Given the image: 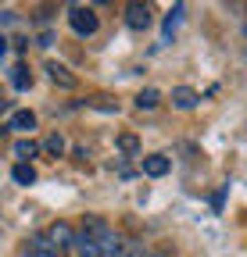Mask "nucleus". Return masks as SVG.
<instances>
[{
    "label": "nucleus",
    "instance_id": "1",
    "mask_svg": "<svg viewBox=\"0 0 247 257\" xmlns=\"http://www.w3.org/2000/svg\"><path fill=\"white\" fill-rule=\"evenodd\" d=\"M68 25H72V32L75 36H94V32L101 29V18H97V11L94 8H83V4H75V8H68Z\"/></svg>",
    "mask_w": 247,
    "mask_h": 257
},
{
    "label": "nucleus",
    "instance_id": "2",
    "mask_svg": "<svg viewBox=\"0 0 247 257\" xmlns=\"http://www.w3.org/2000/svg\"><path fill=\"white\" fill-rule=\"evenodd\" d=\"M75 229H72V225L68 221H54L50 225V229H47V239L57 246V250H75Z\"/></svg>",
    "mask_w": 247,
    "mask_h": 257
},
{
    "label": "nucleus",
    "instance_id": "3",
    "mask_svg": "<svg viewBox=\"0 0 247 257\" xmlns=\"http://www.w3.org/2000/svg\"><path fill=\"white\" fill-rule=\"evenodd\" d=\"M169 168H172V161H169L165 154H147V157H140V172H143L147 179H161V175H169Z\"/></svg>",
    "mask_w": 247,
    "mask_h": 257
},
{
    "label": "nucleus",
    "instance_id": "4",
    "mask_svg": "<svg viewBox=\"0 0 247 257\" xmlns=\"http://www.w3.org/2000/svg\"><path fill=\"white\" fill-rule=\"evenodd\" d=\"M197 104H201V93L194 86H176L172 89V107L176 111H194Z\"/></svg>",
    "mask_w": 247,
    "mask_h": 257
},
{
    "label": "nucleus",
    "instance_id": "5",
    "mask_svg": "<svg viewBox=\"0 0 247 257\" xmlns=\"http://www.w3.org/2000/svg\"><path fill=\"white\" fill-rule=\"evenodd\" d=\"M33 128H36V114L29 111V107H22V111H15V114L8 118L4 133H33Z\"/></svg>",
    "mask_w": 247,
    "mask_h": 257
},
{
    "label": "nucleus",
    "instance_id": "6",
    "mask_svg": "<svg viewBox=\"0 0 247 257\" xmlns=\"http://www.w3.org/2000/svg\"><path fill=\"white\" fill-rule=\"evenodd\" d=\"M126 25H129L133 32L147 29V25H150V8H147V4H129V8H126Z\"/></svg>",
    "mask_w": 247,
    "mask_h": 257
},
{
    "label": "nucleus",
    "instance_id": "7",
    "mask_svg": "<svg viewBox=\"0 0 247 257\" xmlns=\"http://www.w3.org/2000/svg\"><path fill=\"white\" fill-rule=\"evenodd\" d=\"M25 246H29V253H33V257H61V250H57V246L47 239V232L33 236V239H29Z\"/></svg>",
    "mask_w": 247,
    "mask_h": 257
},
{
    "label": "nucleus",
    "instance_id": "8",
    "mask_svg": "<svg viewBox=\"0 0 247 257\" xmlns=\"http://www.w3.org/2000/svg\"><path fill=\"white\" fill-rule=\"evenodd\" d=\"M40 150H43V147H40L36 140H15V147H11V154L22 161V165H33V157H36Z\"/></svg>",
    "mask_w": 247,
    "mask_h": 257
},
{
    "label": "nucleus",
    "instance_id": "9",
    "mask_svg": "<svg viewBox=\"0 0 247 257\" xmlns=\"http://www.w3.org/2000/svg\"><path fill=\"white\" fill-rule=\"evenodd\" d=\"M122 253H126V246H122V236L118 232L101 236V257H122Z\"/></svg>",
    "mask_w": 247,
    "mask_h": 257
},
{
    "label": "nucleus",
    "instance_id": "10",
    "mask_svg": "<svg viewBox=\"0 0 247 257\" xmlns=\"http://www.w3.org/2000/svg\"><path fill=\"white\" fill-rule=\"evenodd\" d=\"M11 86L18 93H25L29 86H33V72H29V64H15V68H11Z\"/></svg>",
    "mask_w": 247,
    "mask_h": 257
},
{
    "label": "nucleus",
    "instance_id": "11",
    "mask_svg": "<svg viewBox=\"0 0 247 257\" xmlns=\"http://www.w3.org/2000/svg\"><path fill=\"white\" fill-rule=\"evenodd\" d=\"M11 179H15L18 186H33V182H36V168H33V165H22V161H18V165L11 168Z\"/></svg>",
    "mask_w": 247,
    "mask_h": 257
},
{
    "label": "nucleus",
    "instance_id": "12",
    "mask_svg": "<svg viewBox=\"0 0 247 257\" xmlns=\"http://www.w3.org/2000/svg\"><path fill=\"white\" fill-rule=\"evenodd\" d=\"M158 104H161V93H158V89H140V93H136V107H140V111H154Z\"/></svg>",
    "mask_w": 247,
    "mask_h": 257
},
{
    "label": "nucleus",
    "instance_id": "13",
    "mask_svg": "<svg viewBox=\"0 0 247 257\" xmlns=\"http://www.w3.org/2000/svg\"><path fill=\"white\" fill-rule=\"evenodd\" d=\"M43 150H47L50 157H61V154H65V150H68V140H65V136H61V133H50V136L43 140Z\"/></svg>",
    "mask_w": 247,
    "mask_h": 257
},
{
    "label": "nucleus",
    "instance_id": "14",
    "mask_svg": "<svg viewBox=\"0 0 247 257\" xmlns=\"http://www.w3.org/2000/svg\"><path fill=\"white\" fill-rule=\"evenodd\" d=\"M183 11H187V8H183V4H176V8L165 15V43L176 36V29H179V22H183Z\"/></svg>",
    "mask_w": 247,
    "mask_h": 257
},
{
    "label": "nucleus",
    "instance_id": "15",
    "mask_svg": "<svg viewBox=\"0 0 247 257\" xmlns=\"http://www.w3.org/2000/svg\"><path fill=\"white\" fill-rule=\"evenodd\" d=\"M47 72H50V79H54V82H61L65 89H72V86H75V79L68 75V68H61V64H54V61L47 64Z\"/></svg>",
    "mask_w": 247,
    "mask_h": 257
},
{
    "label": "nucleus",
    "instance_id": "16",
    "mask_svg": "<svg viewBox=\"0 0 247 257\" xmlns=\"http://www.w3.org/2000/svg\"><path fill=\"white\" fill-rule=\"evenodd\" d=\"M118 150H126V154H136V150H140V140H136L133 133H126V136H118Z\"/></svg>",
    "mask_w": 247,
    "mask_h": 257
},
{
    "label": "nucleus",
    "instance_id": "17",
    "mask_svg": "<svg viewBox=\"0 0 247 257\" xmlns=\"http://www.w3.org/2000/svg\"><path fill=\"white\" fill-rule=\"evenodd\" d=\"M143 257H158V253H150V250H147V253H143Z\"/></svg>",
    "mask_w": 247,
    "mask_h": 257
}]
</instances>
